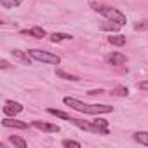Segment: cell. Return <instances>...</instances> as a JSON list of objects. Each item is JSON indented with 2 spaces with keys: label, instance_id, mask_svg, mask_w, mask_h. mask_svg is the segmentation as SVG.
I'll list each match as a JSON object with an SVG mask.
<instances>
[{
  "label": "cell",
  "instance_id": "30bf717a",
  "mask_svg": "<svg viewBox=\"0 0 148 148\" xmlns=\"http://www.w3.org/2000/svg\"><path fill=\"white\" fill-rule=\"evenodd\" d=\"M134 141H138L139 145H145L148 146V132L146 131H139V132H134Z\"/></svg>",
  "mask_w": 148,
  "mask_h": 148
},
{
  "label": "cell",
  "instance_id": "7c38bea8",
  "mask_svg": "<svg viewBox=\"0 0 148 148\" xmlns=\"http://www.w3.org/2000/svg\"><path fill=\"white\" fill-rule=\"evenodd\" d=\"M63 40H71V35H68V33H52L51 35V42H54V44L63 42Z\"/></svg>",
  "mask_w": 148,
  "mask_h": 148
},
{
  "label": "cell",
  "instance_id": "277c9868",
  "mask_svg": "<svg viewBox=\"0 0 148 148\" xmlns=\"http://www.w3.org/2000/svg\"><path fill=\"white\" fill-rule=\"evenodd\" d=\"M21 112H23V105H21V103L5 101V105H4V113H5L7 117H14V115L21 113Z\"/></svg>",
  "mask_w": 148,
  "mask_h": 148
},
{
  "label": "cell",
  "instance_id": "9c48e42d",
  "mask_svg": "<svg viewBox=\"0 0 148 148\" xmlns=\"http://www.w3.org/2000/svg\"><path fill=\"white\" fill-rule=\"evenodd\" d=\"M11 54L14 56V59H18L21 64H30L32 61H30V54H25L23 51H18V49H12L11 51Z\"/></svg>",
  "mask_w": 148,
  "mask_h": 148
},
{
  "label": "cell",
  "instance_id": "5b68a950",
  "mask_svg": "<svg viewBox=\"0 0 148 148\" xmlns=\"http://www.w3.org/2000/svg\"><path fill=\"white\" fill-rule=\"evenodd\" d=\"M125 61H127V58H125L122 52H110V54L106 56V63L112 64V66H120V64H124Z\"/></svg>",
  "mask_w": 148,
  "mask_h": 148
},
{
  "label": "cell",
  "instance_id": "5bb4252c",
  "mask_svg": "<svg viewBox=\"0 0 148 148\" xmlns=\"http://www.w3.org/2000/svg\"><path fill=\"white\" fill-rule=\"evenodd\" d=\"M119 28H120V25H113V21H106V23H103L101 25V30H105V32H119Z\"/></svg>",
  "mask_w": 148,
  "mask_h": 148
},
{
  "label": "cell",
  "instance_id": "2e32d148",
  "mask_svg": "<svg viewBox=\"0 0 148 148\" xmlns=\"http://www.w3.org/2000/svg\"><path fill=\"white\" fill-rule=\"evenodd\" d=\"M0 4H2L5 9H12V7L21 4V0H0Z\"/></svg>",
  "mask_w": 148,
  "mask_h": 148
},
{
  "label": "cell",
  "instance_id": "ffe728a7",
  "mask_svg": "<svg viewBox=\"0 0 148 148\" xmlns=\"http://www.w3.org/2000/svg\"><path fill=\"white\" fill-rule=\"evenodd\" d=\"M0 66H2V68L5 70V68H9V63H7L5 59H2V61H0Z\"/></svg>",
  "mask_w": 148,
  "mask_h": 148
},
{
  "label": "cell",
  "instance_id": "3957f363",
  "mask_svg": "<svg viewBox=\"0 0 148 148\" xmlns=\"http://www.w3.org/2000/svg\"><path fill=\"white\" fill-rule=\"evenodd\" d=\"M28 54H30L32 59H37V61H40V63H47V64H59V63H61L59 56H56V54H52V52H49V51L32 49V51H28Z\"/></svg>",
  "mask_w": 148,
  "mask_h": 148
},
{
  "label": "cell",
  "instance_id": "d6986e66",
  "mask_svg": "<svg viewBox=\"0 0 148 148\" xmlns=\"http://www.w3.org/2000/svg\"><path fill=\"white\" fill-rule=\"evenodd\" d=\"M138 89H141V91H148V80L139 82V84H138Z\"/></svg>",
  "mask_w": 148,
  "mask_h": 148
},
{
  "label": "cell",
  "instance_id": "e0dca14e",
  "mask_svg": "<svg viewBox=\"0 0 148 148\" xmlns=\"http://www.w3.org/2000/svg\"><path fill=\"white\" fill-rule=\"evenodd\" d=\"M112 94H113V96H127L129 91H127V87H115V89L112 91Z\"/></svg>",
  "mask_w": 148,
  "mask_h": 148
},
{
  "label": "cell",
  "instance_id": "8fae6325",
  "mask_svg": "<svg viewBox=\"0 0 148 148\" xmlns=\"http://www.w3.org/2000/svg\"><path fill=\"white\" fill-rule=\"evenodd\" d=\"M108 42H110L112 45L122 47V45H125V37H124V35H110V37H108Z\"/></svg>",
  "mask_w": 148,
  "mask_h": 148
},
{
  "label": "cell",
  "instance_id": "52a82bcc",
  "mask_svg": "<svg viewBox=\"0 0 148 148\" xmlns=\"http://www.w3.org/2000/svg\"><path fill=\"white\" fill-rule=\"evenodd\" d=\"M21 35H28V37H33V38H44L47 33H45L44 28H40V26H33V28H30V30H23Z\"/></svg>",
  "mask_w": 148,
  "mask_h": 148
},
{
  "label": "cell",
  "instance_id": "8992f818",
  "mask_svg": "<svg viewBox=\"0 0 148 148\" xmlns=\"http://www.w3.org/2000/svg\"><path fill=\"white\" fill-rule=\"evenodd\" d=\"M35 129H40L44 132H59V125L56 124H47V122H40V120H33L32 124Z\"/></svg>",
  "mask_w": 148,
  "mask_h": 148
},
{
  "label": "cell",
  "instance_id": "ba28073f",
  "mask_svg": "<svg viewBox=\"0 0 148 148\" xmlns=\"http://www.w3.org/2000/svg\"><path fill=\"white\" fill-rule=\"evenodd\" d=\"M2 125H4V127H14V129H28V124H26V122H19V120L11 119V117L4 119V120H2Z\"/></svg>",
  "mask_w": 148,
  "mask_h": 148
},
{
  "label": "cell",
  "instance_id": "ac0fdd59",
  "mask_svg": "<svg viewBox=\"0 0 148 148\" xmlns=\"http://www.w3.org/2000/svg\"><path fill=\"white\" fill-rule=\"evenodd\" d=\"M61 145H63V146H75V148H80V143H79V141H73V139H63Z\"/></svg>",
  "mask_w": 148,
  "mask_h": 148
},
{
  "label": "cell",
  "instance_id": "6da1fadb",
  "mask_svg": "<svg viewBox=\"0 0 148 148\" xmlns=\"http://www.w3.org/2000/svg\"><path fill=\"white\" fill-rule=\"evenodd\" d=\"M63 103L77 112H82V113H89V115H101V113H110L113 112V106H108V105H87L80 99H75V98H63Z\"/></svg>",
  "mask_w": 148,
  "mask_h": 148
},
{
  "label": "cell",
  "instance_id": "7a4b0ae2",
  "mask_svg": "<svg viewBox=\"0 0 148 148\" xmlns=\"http://www.w3.org/2000/svg\"><path fill=\"white\" fill-rule=\"evenodd\" d=\"M94 9L99 12V14H103L106 19H110V21H113V23H117V25H120V26H124L125 25V14L124 12H120L119 9H113V7H108V5H94Z\"/></svg>",
  "mask_w": 148,
  "mask_h": 148
},
{
  "label": "cell",
  "instance_id": "4fadbf2b",
  "mask_svg": "<svg viewBox=\"0 0 148 148\" xmlns=\"http://www.w3.org/2000/svg\"><path fill=\"white\" fill-rule=\"evenodd\" d=\"M9 141H11L14 146H18V148H26V146H28V143H26L23 138H19V136H11Z\"/></svg>",
  "mask_w": 148,
  "mask_h": 148
},
{
  "label": "cell",
  "instance_id": "9a60e30c",
  "mask_svg": "<svg viewBox=\"0 0 148 148\" xmlns=\"http://www.w3.org/2000/svg\"><path fill=\"white\" fill-rule=\"evenodd\" d=\"M56 75L61 77V79H64V80H79V77L70 75V73H66V71H63V70H56Z\"/></svg>",
  "mask_w": 148,
  "mask_h": 148
}]
</instances>
